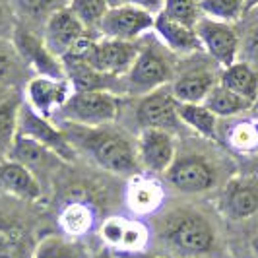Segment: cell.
<instances>
[{
    "label": "cell",
    "mask_w": 258,
    "mask_h": 258,
    "mask_svg": "<svg viewBox=\"0 0 258 258\" xmlns=\"http://www.w3.org/2000/svg\"><path fill=\"white\" fill-rule=\"evenodd\" d=\"M78 126V124H76ZM86 134H76L78 142L90 152L103 169L116 175H130L136 171L138 155L134 146L115 132H105L99 126H80Z\"/></svg>",
    "instance_id": "obj_1"
},
{
    "label": "cell",
    "mask_w": 258,
    "mask_h": 258,
    "mask_svg": "<svg viewBox=\"0 0 258 258\" xmlns=\"http://www.w3.org/2000/svg\"><path fill=\"white\" fill-rule=\"evenodd\" d=\"M68 52L82 54L97 72L115 78L128 72L140 49L134 41H120V39L109 37L90 39L86 35Z\"/></svg>",
    "instance_id": "obj_2"
},
{
    "label": "cell",
    "mask_w": 258,
    "mask_h": 258,
    "mask_svg": "<svg viewBox=\"0 0 258 258\" xmlns=\"http://www.w3.org/2000/svg\"><path fill=\"white\" fill-rule=\"evenodd\" d=\"M120 101L107 90L74 91L62 105L60 113L78 126H103L118 115Z\"/></svg>",
    "instance_id": "obj_3"
},
{
    "label": "cell",
    "mask_w": 258,
    "mask_h": 258,
    "mask_svg": "<svg viewBox=\"0 0 258 258\" xmlns=\"http://www.w3.org/2000/svg\"><path fill=\"white\" fill-rule=\"evenodd\" d=\"M155 16L146 12L138 6L120 2L116 6H109L97 29L103 37L120 39V41H136L148 29L154 27Z\"/></svg>",
    "instance_id": "obj_4"
},
{
    "label": "cell",
    "mask_w": 258,
    "mask_h": 258,
    "mask_svg": "<svg viewBox=\"0 0 258 258\" xmlns=\"http://www.w3.org/2000/svg\"><path fill=\"white\" fill-rule=\"evenodd\" d=\"M196 33L200 37L202 49H206L208 54L221 64L223 68L235 62L239 52V35L227 22H218L212 18H200L196 22Z\"/></svg>",
    "instance_id": "obj_5"
},
{
    "label": "cell",
    "mask_w": 258,
    "mask_h": 258,
    "mask_svg": "<svg viewBox=\"0 0 258 258\" xmlns=\"http://www.w3.org/2000/svg\"><path fill=\"white\" fill-rule=\"evenodd\" d=\"M18 128L22 134H26L29 138L37 140L43 144L47 150H51L52 154L60 159H74V148L68 140L66 132L54 128L51 122L47 120V116L39 115L35 109H31L29 105H24L20 109V122Z\"/></svg>",
    "instance_id": "obj_6"
},
{
    "label": "cell",
    "mask_w": 258,
    "mask_h": 258,
    "mask_svg": "<svg viewBox=\"0 0 258 258\" xmlns=\"http://www.w3.org/2000/svg\"><path fill=\"white\" fill-rule=\"evenodd\" d=\"M86 29L70 8L54 10L45 26V45L52 54L64 56L70 49H74L82 39L86 37Z\"/></svg>",
    "instance_id": "obj_7"
},
{
    "label": "cell",
    "mask_w": 258,
    "mask_h": 258,
    "mask_svg": "<svg viewBox=\"0 0 258 258\" xmlns=\"http://www.w3.org/2000/svg\"><path fill=\"white\" fill-rule=\"evenodd\" d=\"M128 84L136 91L150 93L157 88L165 86L171 80V68L167 60L154 49H140L138 56L134 58V62L130 66Z\"/></svg>",
    "instance_id": "obj_8"
},
{
    "label": "cell",
    "mask_w": 258,
    "mask_h": 258,
    "mask_svg": "<svg viewBox=\"0 0 258 258\" xmlns=\"http://www.w3.org/2000/svg\"><path fill=\"white\" fill-rule=\"evenodd\" d=\"M138 159L154 173L167 171L175 161V142L169 130L144 128L138 140Z\"/></svg>",
    "instance_id": "obj_9"
},
{
    "label": "cell",
    "mask_w": 258,
    "mask_h": 258,
    "mask_svg": "<svg viewBox=\"0 0 258 258\" xmlns=\"http://www.w3.org/2000/svg\"><path fill=\"white\" fill-rule=\"evenodd\" d=\"M167 179L182 192H204L216 184V173L206 159L184 157L181 161H173L167 169Z\"/></svg>",
    "instance_id": "obj_10"
},
{
    "label": "cell",
    "mask_w": 258,
    "mask_h": 258,
    "mask_svg": "<svg viewBox=\"0 0 258 258\" xmlns=\"http://www.w3.org/2000/svg\"><path fill=\"white\" fill-rule=\"evenodd\" d=\"M138 120L144 128H163L171 132L181 122L177 113V99L173 97V93L165 91L146 93L138 107Z\"/></svg>",
    "instance_id": "obj_11"
},
{
    "label": "cell",
    "mask_w": 258,
    "mask_h": 258,
    "mask_svg": "<svg viewBox=\"0 0 258 258\" xmlns=\"http://www.w3.org/2000/svg\"><path fill=\"white\" fill-rule=\"evenodd\" d=\"M70 95V84L62 78L37 76L27 84L29 107L43 116H49L54 109L60 111Z\"/></svg>",
    "instance_id": "obj_12"
},
{
    "label": "cell",
    "mask_w": 258,
    "mask_h": 258,
    "mask_svg": "<svg viewBox=\"0 0 258 258\" xmlns=\"http://www.w3.org/2000/svg\"><path fill=\"white\" fill-rule=\"evenodd\" d=\"M169 237L173 243L192 254H202L208 252L214 246V231L212 225L204 218L198 216H184L179 218L171 225Z\"/></svg>",
    "instance_id": "obj_13"
},
{
    "label": "cell",
    "mask_w": 258,
    "mask_h": 258,
    "mask_svg": "<svg viewBox=\"0 0 258 258\" xmlns=\"http://www.w3.org/2000/svg\"><path fill=\"white\" fill-rule=\"evenodd\" d=\"M223 210L231 220H246L258 212V177L233 179L223 196Z\"/></svg>",
    "instance_id": "obj_14"
},
{
    "label": "cell",
    "mask_w": 258,
    "mask_h": 258,
    "mask_svg": "<svg viewBox=\"0 0 258 258\" xmlns=\"http://www.w3.org/2000/svg\"><path fill=\"white\" fill-rule=\"evenodd\" d=\"M154 29L169 49L179 52V54H192V52H198L202 49L196 27L186 26V24L177 22V20H171L165 14L159 12L155 16Z\"/></svg>",
    "instance_id": "obj_15"
},
{
    "label": "cell",
    "mask_w": 258,
    "mask_h": 258,
    "mask_svg": "<svg viewBox=\"0 0 258 258\" xmlns=\"http://www.w3.org/2000/svg\"><path fill=\"white\" fill-rule=\"evenodd\" d=\"M16 45H18V51L37 68L39 76L62 78L64 66H62V62L56 60V54H52L51 49L45 45V41H41L29 31L18 29L16 31Z\"/></svg>",
    "instance_id": "obj_16"
},
{
    "label": "cell",
    "mask_w": 258,
    "mask_h": 258,
    "mask_svg": "<svg viewBox=\"0 0 258 258\" xmlns=\"http://www.w3.org/2000/svg\"><path fill=\"white\" fill-rule=\"evenodd\" d=\"M62 58L64 72L68 74L70 86L74 91H97L107 90L111 76H105L101 72H97L93 66L78 52H66Z\"/></svg>",
    "instance_id": "obj_17"
},
{
    "label": "cell",
    "mask_w": 258,
    "mask_h": 258,
    "mask_svg": "<svg viewBox=\"0 0 258 258\" xmlns=\"http://www.w3.org/2000/svg\"><path fill=\"white\" fill-rule=\"evenodd\" d=\"M0 184L8 192L26 200H37L41 196V186L33 177V173L27 169V165L14 159L0 163Z\"/></svg>",
    "instance_id": "obj_18"
},
{
    "label": "cell",
    "mask_w": 258,
    "mask_h": 258,
    "mask_svg": "<svg viewBox=\"0 0 258 258\" xmlns=\"http://www.w3.org/2000/svg\"><path fill=\"white\" fill-rule=\"evenodd\" d=\"M220 84L227 90L239 93L250 103L258 101V70L248 62H233L221 72Z\"/></svg>",
    "instance_id": "obj_19"
},
{
    "label": "cell",
    "mask_w": 258,
    "mask_h": 258,
    "mask_svg": "<svg viewBox=\"0 0 258 258\" xmlns=\"http://www.w3.org/2000/svg\"><path fill=\"white\" fill-rule=\"evenodd\" d=\"M214 86L216 80L210 72L192 70L175 80V84L171 86V93L179 103H204L206 95Z\"/></svg>",
    "instance_id": "obj_20"
},
{
    "label": "cell",
    "mask_w": 258,
    "mask_h": 258,
    "mask_svg": "<svg viewBox=\"0 0 258 258\" xmlns=\"http://www.w3.org/2000/svg\"><path fill=\"white\" fill-rule=\"evenodd\" d=\"M204 105L214 113L216 116H233L239 115V113H245L248 111L254 103H250L248 99L241 97L239 93L227 90L225 86L221 84H216L210 93L204 99Z\"/></svg>",
    "instance_id": "obj_21"
},
{
    "label": "cell",
    "mask_w": 258,
    "mask_h": 258,
    "mask_svg": "<svg viewBox=\"0 0 258 258\" xmlns=\"http://www.w3.org/2000/svg\"><path fill=\"white\" fill-rule=\"evenodd\" d=\"M101 233L107 243L124 248H140L146 241V231L142 225L126 220H109Z\"/></svg>",
    "instance_id": "obj_22"
},
{
    "label": "cell",
    "mask_w": 258,
    "mask_h": 258,
    "mask_svg": "<svg viewBox=\"0 0 258 258\" xmlns=\"http://www.w3.org/2000/svg\"><path fill=\"white\" fill-rule=\"evenodd\" d=\"M177 113L181 122L188 124L192 130H196L200 136L214 140L216 138V120L214 115L204 103H179L177 101Z\"/></svg>",
    "instance_id": "obj_23"
},
{
    "label": "cell",
    "mask_w": 258,
    "mask_h": 258,
    "mask_svg": "<svg viewBox=\"0 0 258 258\" xmlns=\"http://www.w3.org/2000/svg\"><path fill=\"white\" fill-rule=\"evenodd\" d=\"M49 155H54L51 150H47L43 144H39L37 140L29 138L26 134L18 132L16 138L10 148V159L20 161L24 165H37L43 159H47Z\"/></svg>",
    "instance_id": "obj_24"
},
{
    "label": "cell",
    "mask_w": 258,
    "mask_h": 258,
    "mask_svg": "<svg viewBox=\"0 0 258 258\" xmlns=\"http://www.w3.org/2000/svg\"><path fill=\"white\" fill-rule=\"evenodd\" d=\"M200 12L212 20L233 24L243 18L245 0H200Z\"/></svg>",
    "instance_id": "obj_25"
},
{
    "label": "cell",
    "mask_w": 258,
    "mask_h": 258,
    "mask_svg": "<svg viewBox=\"0 0 258 258\" xmlns=\"http://www.w3.org/2000/svg\"><path fill=\"white\" fill-rule=\"evenodd\" d=\"M68 8L90 29V27H97L101 24L103 16L109 10V2L107 0H70Z\"/></svg>",
    "instance_id": "obj_26"
},
{
    "label": "cell",
    "mask_w": 258,
    "mask_h": 258,
    "mask_svg": "<svg viewBox=\"0 0 258 258\" xmlns=\"http://www.w3.org/2000/svg\"><path fill=\"white\" fill-rule=\"evenodd\" d=\"M161 14L186 26H196L200 20V0H165Z\"/></svg>",
    "instance_id": "obj_27"
},
{
    "label": "cell",
    "mask_w": 258,
    "mask_h": 258,
    "mask_svg": "<svg viewBox=\"0 0 258 258\" xmlns=\"http://www.w3.org/2000/svg\"><path fill=\"white\" fill-rule=\"evenodd\" d=\"M159 198H161L159 186L155 182L148 181V179L138 181L132 186V190H130V202H132V206L136 208V210H140V212L154 210L157 206V202H159Z\"/></svg>",
    "instance_id": "obj_28"
},
{
    "label": "cell",
    "mask_w": 258,
    "mask_h": 258,
    "mask_svg": "<svg viewBox=\"0 0 258 258\" xmlns=\"http://www.w3.org/2000/svg\"><path fill=\"white\" fill-rule=\"evenodd\" d=\"M18 122H20V109L10 103L0 105V152L10 150L12 142L18 134Z\"/></svg>",
    "instance_id": "obj_29"
},
{
    "label": "cell",
    "mask_w": 258,
    "mask_h": 258,
    "mask_svg": "<svg viewBox=\"0 0 258 258\" xmlns=\"http://www.w3.org/2000/svg\"><path fill=\"white\" fill-rule=\"evenodd\" d=\"M0 258H24V241L12 225L0 223Z\"/></svg>",
    "instance_id": "obj_30"
},
{
    "label": "cell",
    "mask_w": 258,
    "mask_h": 258,
    "mask_svg": "<svg viewBox=\"0 0 258 258\" xmlns=\"http://www.w3.org/2000/svg\"><path fill=\"white\" fill-rule=\"evenodd\" d=\"M33 258H80L78 250L72 245H68L66 241L58 237H49L45 241H41L35 250Z\"/></svg>",
    "instance_id": "obj_31"
},
{
    "label": "cell",
    "mask_w": 258,
    "mask_h": 258,
    "mask_svg": "<svg viewBox=\"0 0 258 258\" xmlns=\"http://www.w3.org/2000/svg\"><path fill=\"white\" fill-rule=\"evenodd\" d=\"M64 225L70 231H82V229H86V225H88V214H86V210H82V208L78 206L66 210Z\"/></svg>",
    "instance_id": "obj_32"
},
{
    "label": "cell",
    "mask_w": 258,
    "mask_h": 258,
    "mask_svg": "<svg viewBox=\"0 0 258 258\" xmlns=\"http://www.w3.org/2000/svg\"><path fill=\"white\" fill-rule=\"evenodd\" d=\"M245 54L248 64H252L258 70V27H254L248 37H246V45H245Z\"/></svg>",
    "instance_id": "obj_33"
},
{
    "label": "cell",
    "mask_w": 258,
    "mask_h": 258,
    "mask_svg": "<svg viewBox=\"0 0 258 258\" xmlns=\"http://www.w3.org/2000/svg\"><path fill=\"white\" fill-rule=\"evenodd\" d=\"M122 2L132 4V6H138V8H142L146 12L157 16V14L163 10V2L165 0H122Z\"/></svg>",
    "instance_id": "obj_34"
},
{
    "label": "cell",
    "mask_w": 258,
    "mask_h": 258,
    "mask_svg": "<svg viewBox=\"0 0 258 258\" xmlns=\"http://www.w3.org/2000/svg\"><path fill=\"white\" fill-rule=\"evenodd\" d=\"M14 2L27 14H39L49 4V0H14Z\"/></svg>",
    "instance_id": "obj_35"
},
{
    "label": "cell",
    "mask_w": 258,
    "mask_h": 258,
    "mask_svg": "<svg viewBox=\"0 0 258 258\" xmlns=\"http://www.w3.org/2000/svg\"><path fill=\"white\" fill-rule=\"evenodd\" d=\"M8 66H10V58H8V54H6L4 51H0V78L6 76Z\"/></svg>",
    "instance_id": "obj_36"
},
{
    "label": "cell",
    "mask_w": 258,
    "mask_h": 258,
    "mask_svg": "<svg viewBox=\"0 0 258 258\" xmlns=\"http://www.w3.org/2000/svg\"><path fill=\"white\" fill-rule=\"evenodd\" d=\"M254 8H258V0H245V14L252 12Z\"/></svg>",
    "instance_id": "obj_37"
},
{
    "label": "cell",
    "mask_w": 258,
    "mask_h": 258,
    "mask_svg": "<svg viewBox=\"0 0 258 258\" xmlns=\"http://www.w3.org/2000/svg\"><path fill=\"white\" fill-rule=\"evenodd\" d=\"M91 258H111V252L109 250H99V252H95Z\"/></svg>",
    "instance_id": "obj_38"
},
{
    "label": "cell",
    "mask_w": 258,
    "mask_h": 258,
    "mask_svg": "<svg viewBox=\"0 0 258 258\" xmlns=\"http://www.w3.org/2000/svg\"><path fill=\"white\" fill-rule=\"evenodd\" d=\"M252 250H254V254L258 256V237L254 239V241H252Z\"/></svg>",
    "instance_id": "obj_39"
},
{
    "label": "cell",
    "mask_w": 258,
    "mask_h": 258,
    "mask_svg": "<svg viewBox=\"0 0 258 258\" xmlns=\"http://www.w3.org/2000/svg\"><path fill=\"white\" fill-rule=\"evenodd\" d=\"M109 2V6H116V4H120L122 0H107Z\"/></svg>",
    "instance_id": "obj_40"
},
{
    "label": "cell",
    "mask_w": 258,
    "mask_h": 258,
    "mask_svg": "<svg viewBox=\"0 0 258 258\" xmlns=\"http://www.w3.org/2000/svg\"><path fill=\"white\" fill-rule=\"evenodd\" d=\"M130 258H157V256H140V254H136V256H130Z\"/></svg>",
    "instance_id": "obj_41"
}]
</instances>
